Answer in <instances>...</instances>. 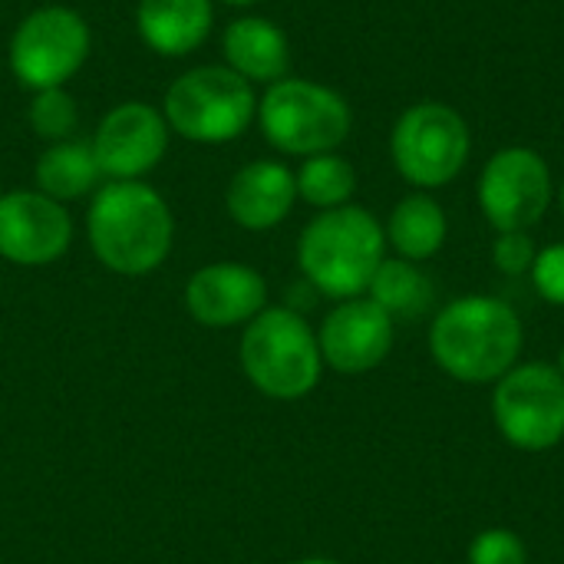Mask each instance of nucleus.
<instances>
[{
	"mask_svg": "<svg viewBox=\"0 0 564 564\" xmlns=\"http://www.w3.org/2000/svg\"><path fill=\"white\" fill-rule=\"evenodd\" d=\"M221 56L251 86H271L291 73V40L268 17H238L221 33Z\"/></svg>",
	"mask_w": 564,
	"mask_h": 564,
	"instance_id": "dca6fc26",
	"label": "nucleus"
},
{
	"mask_svg": "<svg viewBox=\"0 0 564 564\" xmlns=\"http://www.w3.org/2000/svg\"><path fill=\"white\" fill-rule=\"evenodd\" d=\"M469 149L473 139L466 119L436 99H423L403 109L390 132L393 165L420 192L449 185L463 172Z\"/></svg>",
	"mask_w": 564,
	"mask_h": 564,
	"instance_id": "6e6552de",
	"label": "nucleus"
},
{
	"mask_svg": "<svg viewBox=\"0 0 564 564\" xmlns=\"http://www.w3.org/2000/svg\"><path fill=\"white\" fill-rule=\"evenodd\" d=\"M169 122L159 106L145 99H126L112 106L89 145L106 182H142L169 152Z\"/></svg>",
	"mask_w": 564,
	"mask_h": 564,
	"instance_id": "9b49d317",
	"label": "nucleus"
},
{
	"mask_svg": "<svg viewBox=\"0 0 564 564\" xmlns=\"http://www.w3.org/2000/svg\"><path fill=\"white\" fill-rule=\"evenodd\" d=\"M169 132L195 145H225L241 139L258 119V93L225 63L192 66L172 79L162 99Z\"/></svg>",
	"mask_w": 564,
	"mask_h": 564,
	"instance_id": "20e7f679",
	"label": "nucleus"
},
{
	"mask_svg": "<svg viewBox=\"0 0 564 564\" xmlns=\"http://www.w3.org/2000/svg\"><path fill=\"white\" fill-rule=\"evenodd\" d=\"M294 182H297L301 202H307L317 212H327V208L350 205L357 192V169L337 152H321V155L301 159Z\"/></svg>",
	"mask_w": 564,
	"mask_h": 564,
	"instance_id": "412c9836",
	"label": "nucleus"
},
{
	"mask_svg": "<svg viewBox=\"0 0 564 564\" xmlns=\"http://www.w3.org/2000/svg\"><path fill=\"white\" fill-rule=\"evenodd\" d=\"M86 238L102 268L142 278L169 258L175 218L149 182H102L86 212Z\"/></svg>",
	"mask_w": 564,
	"mask_h": 564,
	"instance_id": "f257e3e1",
	"label": "nucleus"
},
{
	"mask_svg": "<svg viewBox=\"0 0 564 564\" xmlns=\"http://www.w3.org/2000/svg\"><path fill=\"white\" fill-rule=\"evenodd\" d=\"M558 202H562V212H564V182H562V192H558Z\"/></svg>",
	"mask_w": 564,
	"mask_h": 564,
	"instance_id": "c85d7f7f",
	"label": "nucleus"
},
{
	"mask_svg": "<svg viewBox=\"0 0 564 564\" xmlns=\"http://www.w3.org/2000/svg\"><path fill=\"white\" fill-rule=\"evenodd\" d=\"M558 370H562V377H564V347H562V354H558Z\"/></svg>",
	"mask_w": 564,
	"mask_h": 564,
	"instance_id": "cd10ccee",
	"label": "nucleus"
},
{
	"mask_svg": "<svg viewBox=\"0 0 564 564\" xmlns=\"http://www.w3.org/2000/svg\"><path fill=\"white\" fill-rule=\"evenodd\" d=\"M238 360L251 387L271 400H301L324 373L317 334L291 307H264L248 321Z\"/></svg>",
	"mask_w": 564,
	"mask_h": 564,
	"instance_id": "39448f33",
	"label": "nucleus"
},
{
	"mask_svg": "<svg viewBox=\"0 0 564 564\" xmlns=\"http://www.w3.org/2000/svg\"><path fill=\"white\" fill-rule=\"evenodd\" d=\"M469 564H529V549L512 529H486L469 545Z\"/></svg>",
	"mask_w": 564,
	"mask_h": 564,
	"instance_id": "5701e85b",
	"label": "nucleus"
},
{
	"mask_svg": "<svg viewBox=\"0 0 564 564\" xmlns=\"http://www.w3.org/2000/svg\"><path fill=\"white\" fill-rule=\"evenodd\" d=\"M535 258H539V248L529 231H499V238L492 245V261L502 274H509V278L529 274Z\"/></svg>",
	"mask_w": 564,
	"mask_h": 564,
	"instance_id": "b1692460",
	"label": "nucleus"
},
{
	"mask_svg": "<svg viewBox=\"0 0 564 564\" xmlns=\"http://www.w3.org/2000/svg\"><path fill=\"white\" fill-rule=\"evenodd\" d=\"M492 420L522 453H545L564 440V377L552 364H516L492 390Z\"/></svg>",
	"mask_w": 564,
	"mask_h": 564,
	"instance_id": "1a4fd4ad",
	"label": "nucleus"
},
{
	"mask_svg": "<svg viewBox=\"0 0 564 564\" xmlns=\"http://www.w3.org/2000/svg\"><path fill=\"white\" fill-rule=\"evenodd\" d=\"M479 208L496 231H529L552 205L549 162L529 145L499 149L479 175Z\"/></svg>",
	"mask_w": 564,
	"mask_h": 564,
	"instance_id": "9d476101",
	"label": "nucleus"
},
{
	"mask_svg": "<svg viewBox=\"0 0 564 564\" xmlns=\"http://www.w3.org/2000/svg\"><path fill=\"white\" fill-rule=\"evenodd\" d=\"M294 202H297L294 172L278 159H254L241 165L225 188L228 218L245 231L278 228L291 215Z\"/></svg>",
	"mask_w": 564,
	"mask_h": 564,
	"instance_id": "2eb2a0df",
	"label": "nucleus"
},
{
	"mask_svg": "<svg viewBox=\"0 0 564 564\" xmlns=\"http://www.w3.org/2000/svg\"><path fill=\"white\" fill-rule=\"evenodd\" d=\"M525 330L499 297L466 294L449 301L430 327V354L436 367L469 387L502 380L522 357Z\"/></svg>",
	"mask_w": 564,
	"mask_h": 564,
	"instance_id": "f03ea898",
	"label": "nucleus"
},
{
	"mask_svg": "<svg viewBox=\"0 0 564 564\" xmlns=\"http://www.w3.org/2000/svg\"><path fill=\"white\" fill-rule=\"evenodd\" d=\"M383 235H387V245L403 261L420 264V261H430L433 254H440V248L446 245V235H449V221L436 198H430L426 192H413L397 202V208L387 218Z\"/></svg>",
	"mask_w": 564,
	"mask_h": 564,
	"instance_id": "6ab92c4d",
	"label": "nucleus"
},
{
	"mask_svg": "<svg viewBox=\"0 0 564 564\" xmlns=\"http://www.w3.org/2000/svg\"><path fill=\"white\" fill-rule=\"evenodd\" d=\"M258 129L264 142L284 155H321L337 152L347 142L354 112L350 102L314 79L284 76L258 96Z\"/></svg>",
	"mask_w": 564,
	"mask_h": 564,
	"instance_id": "423d86ee",
	"label": "nucleus"
},
{
	"mask_svg": "<svg viewBox=\"0 0 564 564\" xmlns=\"http://www.w3.org/2000/svg\"><path fill=\"white\" fill-rule=\"evenodd\" d=\"M185 307L202 327H238L254 321L268 307V284L251 264L215 261L188 278Z\"/></svg>",
	"mask_w": 564,
	"mask_h": 564,
	"instance_id": "4468645a",
	"label": "nucleus"
},
{
	"mask_svg": "<svg viewBox=\"0 0 564 564\" xmlns=\"http://www.w3.org/2000/svg\"><path fill=\"white\" fill-rule=\"evenodd\" d=\"M529 274H532L535 291H539L549 304L564 307V241L542 248Z\"/></svg>",
	"mask_w": 564,
	"mask_h": 564,
	"instance_id": "393cba45",
	"label": "nucleus"
},
{
	"mask_svg": "<svg viewBox=\"0 0 564 564\" xmlns=\"http://www.w3.org/2000/svg\"><path fill=\"white\" fill-rule=\"evenodd\" d=\"M26 122L30 129L43 139V142H63L76 135L79 126V109L76 99L66 86L56 89H40L33 93L30 106H26Z\"/></svg>",
	"mask_w": 564,
	"mask_h": 564,
	"instance_id": "4be33fe9",
	"label": "nucleus"
},
{
	"mask_svg": "<svg viewBox=\"0 0 564 564\" xmlns=\"http://www.w3.org/2000/svg\"><path fill=\"white\" fill-rule=\"evenodd\" d=\"M367 297L377 307H383L393 321H416L433 307V281L413 261L383 258L367 288Z\"/></svg>",
	"mask_w": 564,
	"mask_h": 564,
	"instance_id": "aec40b11",
	"label": "nucleus"
},
{
	"mask_svg": "<svg viewBox=\"0 0 564 564\" xmlns=\"http://www.w3.org/2000/svg\"><path fill=\"white\" fill-rule=\"evenodd\" d=\"M393 337H397V321L370 297L340 301L317 330L324 367L344 377H360L377 370L390 357Z\"/></svg>",
	"mask_w": 564,
	"mask_h": 564,
	"instance_id": "ddd939ff",
	"label": "nucleus"
},
{
	"mask_svg": "<svg viewBox=\"0 0 564 564\" xmlns=\"http://www.w3.org/2000/svg\"><path fill=\"white\" fill-rule=\"evenodd\" d=\"M212 3H225V7H254L261 0H212Z\"/></svg>",
	"mask_w": 564,
	"mask_h": 564,
	"instance_id": "a878e982",
	"label": "nucleus"
},
{
	"mask_svg": "<svg viewBox=\"0 0 564 564\" xmlns=\"http://www.w3.org/2000/svg\"><path fill=\"white\" fill-rule=\"evenodd\" d=\"M73 245V218L66 205L36 188L0 195V258L20 268L59 261Z\"/></svg>",
	"mask_w": 564,
	"mask_h": 564,
	"instance_id": "f8f14e48",
	"label": "nucleus"
},
{
	"mask_svg": "<svg viewBox=\"0 0 564 564\" xmlns=\"http://www.w3.org/2000/svg\"><path fill=\"white\" fill-rule=\"evenodd\" d=\"M33 182L36 192L50 195L53 202L66 205L76 198L93 195L106 178L99 172V162L93 155L89 139H63V142H50L33 169Z\"/></svg>",
	"mask_w": 564,
	"mask_h": 564,
	"instance_id": "a211bd4d",
	"label": "nucleus"
},
{
	"mask_svg": "<svg viewBox=\"0 0 564 564\" xmlns=\"http://www.w3.org/2000/svg\"><path fill=\"white\" fill-rule=\"evenodd\" d=\"M291 564H340V562H334V558H301V562H291Z\"/></svg>",
	"mask_w": 564,
	"mask_h": 564,
	"instance_id": "bb28decb",
	"label": "nucleus"
},
{
	"mask_svg": "<svg viewBox=\"0 0 564 564\" xmlns=\"http://www.w3.org/2000/svg\"><path fill=\"white\" fill-rule=\"evenodd\" d=\"M89 50L93 33L86 17L73 7L46 3L17 23L7 46V63L23 89L40 93L66 86L89 59Z\"/></svg>",
	"mask_w": 564,
	"mask_h": 564,
	"instance_id": "0eeeda50",
	"label": "nucleus"
},
{
	"mask_svg": "<svg viewBox=\"0 0 564 564\" xmlns=\"http://www.w3.org/2000/svg\"><path fill=\"white\" fill-rule=\"evenodd\" d=\"M383 258V225L354 202L317 212L297 238V264L304 278L334 301L364 297Z\"/></svg>",
	"mask_w": 564,
	"mask_h": 564,
	"instance_id": "7ed1b4c3",
	"label": "nucleus"
},
{
	"mask_svg": "<svg viewBox=\"0 0 564 564\" xmlns=\"http://www.w3.org/2000/svg\"><path fill=\"white\" fill-rule=\"evenodd\" d=\"M215 26L212 0H139L135 30L139 40L169 59L202 50Z\"/></svg>",
	"mask_w": 564,
	"mask_h": 564,
	"instance_id": "f3484780",
	"label": "nucleus"
}]
</instances>
